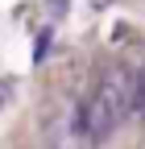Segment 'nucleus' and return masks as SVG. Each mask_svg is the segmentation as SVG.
<instances>
[{"label": "nucleus", "mask_w": 145, "mask_h": 149, "mask_svg": "<svg viewBox=\"0 0 145 149\" xmlns=\"http://www.w3.org/2000/svg\"><path fill=\"white\" fill-rule=\"evenodd\" d=\"M8 100H13V83H8V79H0V112H4Z\"/></svg>", "instance_id": "5"}, {"label": "nucleus", "mask_w": 145, "mask_h": 149, "mask_svg": "<svg viewBox=\"0 0 145 149\" xmlns=\"http://www.w3.org/2000/svg\"><path fill=\"white\" fill-rule=\"evenodd\" d=\"M50 46H54V33H50V29H42V33H38V46H33V62H46Z\"/></svg>", "instance_id": "3"}, {"label": "nucleus", "mask_w": 145, "mask_h": 149, "mask_svg": "<svg viewBox=\"0 0 145 149\" xmlns=\"http://www.w3.org/2000/svg\"><path fill=\"white\" fill-rule=\"evenodd\" d=\"M100 95L108 100V108L116 112V120L124 124L133 116V74L129 70H108L104 83H100Z\"/></svg>", "instance_id": "1"}, {"label": "nucleus", "mask_w": 145, "mask_h": 149, "mask_svg": "<svg viewBox=\"0 0 145 149\" xmlns=\"http://www.w3.org/2000/svg\"><path fill=\"white\" fill-rule=\"evenodd\" d=\"M66 8H70V0H50V17H54V21L66 17Z\"/></svg>", "instance_id": "4"}, {"label": "nucleus", "mask_w": 145, "mask_h": 149, "mask_svg": "<svg viewBox=\"0 0 145 149\" xmlns=\"http://www.w3.org/2000/svg\"><path fill=\"white\" fill-rule=\"evenodd\" d=\"M133 116H145V66L133 74Z\"/></svg>", "instance_id": "2"}]
</instances>
